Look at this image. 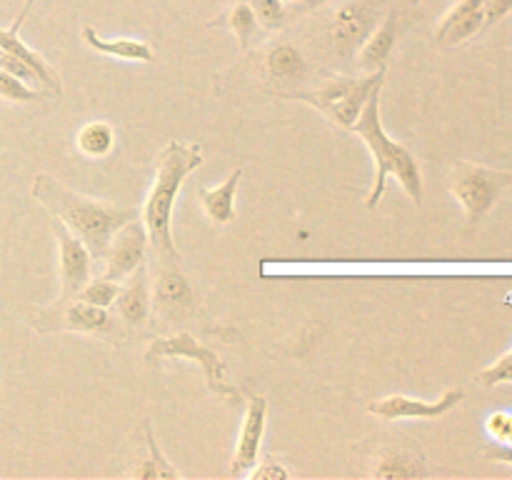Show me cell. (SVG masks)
Masks as SVG:
<instances>
[{
    "mask_svg": "<svg viewBox=\"0 0 512 480\" xmlns=\"http://www.w3.org/2000/svg\"><path fill=\"white\" fill-rule=\"evenodd\" d=\"M33 195L75 238L83 240V245L95 260H103L113 235L125 223L138 218V208H123V205L85 198V195H78L65 188V185H60L50 175L35 178Z\"/></svg>",
    "mask_w": 512,
    "mask_h": 480,
    "instance_id": "6da1fadb",
    "label": "cell"
},
{
    "mask_svg": "<svg viewBox=\"0 0 512 480\" xmlns=\"http://www.w3.org/2000/svg\"><path fill=\"white\" fill-rule=\"evenodd\" d=\"M203 165L200 145L168 143L158 155L153 188L143 208V223L148 230V243L155 258L165 263H178V250L173 243V210L185 178Z\"/></svg>",
    "mask_w": 512,
    "mask_h": 480,
    "instance_id": "7a4b0ae2",
    "label": "cell"
},
{
    "mask_svg": "<svg viewBox=\"0 0 512 480\" xmlns=\"http://www.w3.org/2000/svg\"><path fill=\"white\" fill-rule=\"evenodd\" d=\"M353 130L363 138V143L368 145L370 155L375 160V180L368 198H365V205L375 208L380 203V198L385 193V183H388V175L398 178V183L415 200V205L423 203V175H420L418 160H415V155L405 145L395 143L385 133L383 120H380V88L370 95L363 113L355 120Z\"/></svg>",
    "mask_w": 512,
    "mask_h": 480,
    "instance_id": "3957f363",
    "label": "cell"
},
{
    "mask_svg": "<svg viewBox=\"0 0 512 480\" xmlns=\"http://www.w3.org/2000/svg\"><path fill=\"white\" fill-rule=\"evenodd\" d=\"M383 80L385 68H380L375 73L365 75V78H335L325 83L320 90H315V93H303L300 98L305 103L315 105L333 123L343 125V128H353L355 120L363 113L365 103L370 100V95L378 88H383Z\"/></svg>",
    "mask_w": 512,
    "mask_h": 480,
    "instance_id": "277c9868",
    "label": "cell"
},
{
    "mask_svg": "<svg viewBox=\"0 0 512 480\" xmlns=\"http://www.w3.org/2000/svg\"><path fill=\"white\" fill-rule=\"evenodd\" d=\"M510 180L512 175L503 173V170H493L485 168V165L460 160L453 168L450 193L463 205L470 223H478V220H483L493 210V205L498 203L500 193H503V188H508Z\"/></svg>",
    "mask_w": 512,
    "mask_h": 480,
    "instance_id": "5b68a950",
    "label": "cell"
},
{
    "mask_svg": "<svg viewBox=\"0 0 512 480\" xmlns=\"http://www.w3.org/2000/svg\"><path fill=\"white\" fill-rule=\"evenodd\" d=\"M153 358H188V360H198L205 370V380H208L210 390L223 398L233 400L235 390L225 383V363L220 360L218 353H213L210 348L200 345L193 335L180 333V335H170V338H160L150 343V348L145 350V360Z\"/></svg>",
    "mask_w": 512,
    "mask_h": 480,
    "instance_id": "8992f818",
    "label": "cell"
},
{
    "mask_svg": "<svg viewBox=\"0 0 512 480\" xmlns=\"http://www.w3.org/2000/svg\"><path fill=\"white\" fill-rule=\"evenodd\" d=\"M375 18H378V8L373 3L340 5L333 13V23H330V40H333L335 53L343 60H353L360 45L373 33Z\"/></svg>",
    "mask_w": 512,
    "mask_h": 480,
    "instance_id": "52a82bcc",
    "label": "cell"
},
{
    "mask_svg": "<svg viewBox=\"0 0 512 480\" xmlns=\"http://www.w3.org/2000/svg\"><path fill=\"white\" fill-rule=\"evenodd\" d=\"M38 330H78V333H108L113 318L100 305L85 300H58L53 310L38 320Z\"/></svg>",
    "mask_w": 512,
    "mask_h": 480,
    "instance_id": "ba28073f",
    "label": "cell"
},
{
    "mask_svg": "<svg viewBox=\"0 0 512 480\" xmlns=\"http://www.w3.org/2000/svg\"><path fill=\"white\" fill-rule=\"evenodd\" d=\"M145 248H148V230H145L143 220L135 218L125 223L105 250L103 260H108V270H105L103 278L115 280V283L128 278L135 268L143 265Z\"/></svg>",
    "mask_w": 512,
    "mask_h": 480,
    "instance_id": "9c48e42d",
    "label": "cell"
},
{
    "mask_svg": "<svg viewBox=\"0 0 512 480\" xmlns=\"http://www.w3.org/2000/svg\"><path fill=\"white\" fill-rule=\"evenodd\" d=\"M460 400H465L463 388L448 390L443 398L433 400V403H428V400L408 398V395H388V398L370 403L368 413L378 415L380 420H408V418L435 420L440 418V415L450 413Z\"/></svg>",
    "mask_w": 512,
    "mask_h": 480,
    "instance_id": "30bf717a",
    "label": "cell"
},
{
    "mask_svg": "<svg viewBox=\"0 0 512 480\" xmlns=\"http://www.w3.org/2000/svg\"><path fill=\"white\" fill-rule=\"evenodd\" d=\"M53 233L58 238L60 245V280H63V293L60 300H70L85 288V283L90 280V263H93V255L85 248L83 240L75 238L63 223L53 215Z\"/></svg>",
    "mask_w": 512,
    "mask_h": 480,
    "instance_id": "8fae6325",
    "label": "cell"
},
{
    "mask_svg": "<svg viewBox=\"0 0 512 480\" xmlns=\"http://www.w3.org/2000/svg\"><path fill=\"white\" fill-rule=\"evenodd\" d=\"M485 28H488V0H458L440 20L438 30H435V43L455 48V45L475 38Z\"/></svg>",
    "mask_w": 512,
    "mask_h": 480,
    "instance_id": "7c38bea8",
    "label": "cell"
},
{
    "mask_svg": "<svg viewBox=\"0 0 512 480\" xmlns=\"http://www.w3.org/2000/svg\"><path fill=\"white\" fill-rule=\"evenodd\" d=\"M265 418H268V400L263 395H253L248 403V410H245L243 425H240L238 448H235L233 468H230L233 475L248 473L258 463L260 443H263L265 435Z\"/></svg>",
    "mask_w": 512,
    "mask_h": 480,
    "instance_id": "4fadbf2b",
    "label": "cell"
},
{
    "mask_svg": "<svg viewBox=\"0 0 512 480\" xmlns=\"http://www.w3.org/2000/svg\"><path fill=\"white\" fill-rule=\"evenodd\" d=\"M158 280H155V305L160 313L175 315L193 305V288L178 270V263L158 260Z\"/></svg>",
    "mask_w": 512,
    "mask_h": 480,
    "instance_id": "5bb4252c",
    "label": "cell"
},
{
    "mask_svg": "<svg viewBox=\"0 0 512 480\" xmlns=\"http://www.w3.org/2000/svg\"><path fill=\"white\" fill-rule=\"evenodd\" d=\"M400 13L398 10H390L385 15V20L380 23V28H375L373 33L368 35L363 45H360V53H358V63L363 70H375L385 68V63L390 60V53H393L395 43H398V35H400Z\"/></svg>",
    "mask_w": 512,
    "mask_h": 480,
    "instance_id": "9a60e30c",
    "label": "cell"
},
{
    "mask_svg": "<svg viewBox=\"0 0 512 480\" xmlns=\"http://www.w3.org/2000/svg\"><path fill=\"white\" fill-rule=\"evenodd\" d=\"M118 313L125 323L135 325V328H143L148 323V315L153 303H150V283H148V273L140 268H135L130 273V280L118 290Z\"/></svg>",
    "mask_w": 512,
    "mask_h": 480,
    "instance_id": "2e32d148",
    "label": "cell"
},
{
    "mask_svg": "<svg viewBox=\"0 0 512 480\" xmlns=\"http://www.w3.org/2000/svg\"><path fill=\"white\" fill-rule=\"evenodd\" d=\"M0 48L8 50V53H13L15 58L23 60L25 65H30L48 93H53V95L63 93V83H60V75L55 73L53 65L45 63L43 55H38L33 48H28V45L18 38V30H10V28L0 30Z\"/></svg>",
    "mask_w": 512,
    "mask_h": 480,
    "instance_id": "e0dca14e",
    "label": "cell"
},
{
    "mask_svg": "<svg viewBox=\"0 0 512 480\" xmlns=\"http://www.w3.org/2000/svg\"><path fill=\"white\" fill-rule=\"evenodd\" d=\"M308 63L295 45H275L265 55V78L275 83H303Z\"/></svg>",
    "mask_w": 512,
    "mask_h": 480,
    "instance_id": "ac0fdd59",
    "label": "cell"
},
{
    "mask_svg": "<svg viewBox=\"0 0 512 480\" xmlns=\"http://www.w3.org/2000/svg\"><path fill=\"white\" fill-rule=\"evenodd\" d=\"M240 178H243V170H233L228 175L223 185L218 188H205L200 193V200H203V210L213 223H230L235 218V190H238Z\"/></svg>",
    "mask_w": 512,
    "mask_h": 480,
    "instance_id": "d6986e66",
    "label": "cell"
},
{
    "mask_svg": "<svg viewBox=\"0 0 512 480\" xmlns=\"http://www.w3.org/2000/svg\"><path fill=\"white\" fill-rule=\"evenodd\" d=\"M83 40L93 50L103 55H113L120 60H138V63H150L155 58L153 48L143 40L133 38H115V40H103L93 28H83Z\"/></svg>",
    "mask_w": 512,
    "mask_h": 480,
    "instance_id": "ffe728a7",
    "label": "cell"
},
{
    "mask_svg": "<svg viewBox=\"0 0 512 480\" xmlns=\"http://www.w3.org/2000/svg\"><path fill=\"white\" fill-rule=\"evenodd\" d=\"M373 473L375 478L393 480V478H423L428 470H425L423 460L415 458V455L410 453H385Z\"/></svg>",
    "mask_w": 512,
    "mask_h": 480,
    "instance_id": "44dd1931",
    "label": "cell"
},
{
    "mask_svg": "<svg viewBox=\"0 0 512 480\" xmlns=\"http://www.w3.org/2000/svg\"><path fill=\"white\" fill-rule=\"evenodd\" d=\"M115 143V130L110 128L108 123H88L78 133V148L80 153L88 155V158H103V155L110 153Z\"/></svg>",
    "mask_w": 512,
    "mask_h": 480,
    "instance_id": "7402d4cb",
    "label": "cell"
},
{
    "mask_svg": "<svg viewBox=\"0 0 512 480\" xmlns=\"http://www.w3.org/2000/svg\"><path fill=\"white\" fill-rule=\"evenodd\" d=\"M145 435H148V448H150V458L143 460V463L138 465V468L133 470V475H138V478H178V470L173 468V465L165 460V455L160 453L158 443H155V435L153 430H150V425H145Z\"/></svg>",
    "mask_w": 512,
    "mask_h": 480,
    "instance_id": "603a6c76",
    "label": "cell"
},
{
    "mask_svg": "<svg viewBox=\"0 0 512 480\" xmlns=\"http://www.w3.org/2000/svg\"><path fill=\"white\" fill-rule=\"evenodd\" d=\"M228 23L230 28L235 30V35L240 38V45L248 48L253 43V38L258 35V15H255L253 5L250 3H238L233 10L228 13Z\"/></svg>",
    "mask_w": 512,
    "mask_h": 480,
    "instance_id": "cb8c5ba5",
    "label": "cell"
},
{
    "mask_svg": "<svg viewBox=\"0 0 512 480\" xmlns=\"http://www.w3.org/2000/svg\"><path fill=\"white\" fill-rule=\"evenodd\" d=\"M43 95V90L23 83L15 75H10L8 70L0 68V98L3 100H10V103H33V100H40Z\"/></svg>",
    "mask_w": 512,
    "mask_h": 480,
    "instance_id": "d4e9b609",
    "label": "cell"
},
{
    "mask_svg": "<svg viewBox=\"0 0 512 480\" xmlns=\"http://www.w3.org/2000/svg\"><path fill=\"white\" fill-rule=\"evenodd\" d=\"M118 290L120 288L115 280H108V278L88 280V283H85V288L80 290L75 298L85 300V303L100 305V308H108V305H113L115 298H118Z\"/></svg>",
    "mask_w": 512,
    "mask_h": 480,
    "instance_id": "484cf974",
    "label": "cell"
},
{
    "mask_svg": "<svg viewBox=\"0 0 512 480\" xmlns=\"http://www.w3.org/2000/svg\"><path fill=\"white\" fill-rule=\"evenodd\" d=\"M253 10L258 15V23L268 30H280L288 23V10L285 0H253Z\"/></svg>",
    "mask_w": 512,
    "mask_h": 480,
    "instance_id": "4316f807",
    "label": "cell"
},
{
    "mask_svg": "<svg viewBox=\"0 0 512 480\" xmlns=\"http://www.w3.org/2000/svg\"><path fill=\"white\" fill-rule=\"evenodd\" d=\"M478 383H483L485 388L512 383V350L505 353L500 360H495V363L490 365V368H485L483 373H478Z\"/></svg>",
    "mask_w": 512,
    "mask_h": 480,
    "instance_id": "83f0119b",
    "label": "cell"
},
{
    "mask_svg": "<svg viewBox=\"0 0 512 480\" xmlns=\"http://www.w3.org/2000/svg\"><path fill=\"white\" fill-rule=\"evenodd\" d=\"M510 428H512V415L510 413H493L488 418V433L493 435L495 440H500V443H505L510 435Z\"/></svg>",
    "mask_w": 512,
    "mask_h": 480,
    "instance_id": "f1b7e54d",
    "label": "cell"
},
{
    "mask_svg": "<svg viewBox=\"0 0 512 480\" xmlns=\"http://www.w3.org/2000/svg\"><path fill=\"white\" fill-rule=\"evenodd\" d=\"M512 13V0H488V28Z\"/></svg>",
    "mask_w": 512,
    "mask_h": 480,
    "instance_id": "f546056e",
    "label": "cell"
},
{
    "mask_svg": "<svg viewBox=\"0 0 512 480\" xmlns=\"http://www.w3.org/2000/svg\"><path fill=\"white\" fill-rule=\"evenodd\" d=\"M485 455L493 460H498V463H510L512 465V445H488L485 448Z\"/></svg>",
    "mask_w": 512,
    "mask_h": 480,
    "instance_id": "4dcf8cb0",
    "label": "cell"
},
{
    "mask_svg": "<svg viewBox=\"0 0 512 480\" xmlns=\"http://www.w3.org/2000/svg\"><path fill=\"white\" fill-rule=\"evenodd\" d=\"M255 478H288V470L285 468H280V465H275L273 460H268V463L263 465V468H258L255 470Z\"/></svg>",
    "mask_w": 512,
    "mask_h": 480,
    "instance_id": "1f68e13d",
    "label": "cell"
},
{
    "mask_svg": "<svg viewBox=\"0 0 512 480\" xmlns=\"http://www.w3.org/2000/svg\"><path fill=\"white\" fill-rule=\"evenodd\" d=\"M323 3H328V0H290V5H285V10H288V15L290 13H305V10H313Z\"/></svg>",
    "mask_w": 512,
    "mask_h": 480,
    "instance_id": "d6a6232c",
    "label": "cell"
},
{
    "mask_svg": "<svg viewBox=\"0 0 512 480\" xmlns=\"http://www.w3.org/2000/svg\"><path fill=\"white\" fill-rule=\"evenodd\" d=\"M33 5H35V0H28V3H25V8L20 10V15H18V18H15V23L10 25V30H20V25H23V20L28 18V13H30V10H33Z\"/></svg>",
    "mask_w": 512,
    "mask_h": 480,
    "instance_id": "836d02e7",
    "label": "cell"
},
{
    "mask_svg": "<svg viewBox=\"0 0 512 480\" xmlns=\"http://www.w3.org/2000/svg\"><path fill=\"white\" fill-rule=\"evenodd\" d=\"M508 443L512 445V428H510V435H508Z\"/></svg>",
    "mask_w": 512,
    "mask_h": 480,
    "instance_id": "e575fe53",
    "label": "cell"
}]
</instances>
